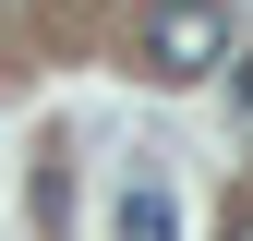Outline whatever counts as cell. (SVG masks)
Listing matches in <instances>:
<instances>
[{"label": "cell", "mask_w": 253, "mask_h": 241, "mask_svg": "<svg viewBox=\"0 0 253 241\" xmlns=\"http://www.w3.org/2000/svg\"><path fill=\"white\" fill-rule=\"evenodd\" d=\"M145 73H169V84L229 73V0H157L145 12Z\"/></svg>", "instance_id": "1"}, {"label": "cell", "mask_w": 253, "mask_h": 241, "mask_svg": "<svg viewBox=\"0 0 253 241\" xmlns=\"http://www.w3.org/2000/svg\"><path fill=\"white\" fill-rule=\"evenodd\" d=\"M121 241H181V229H169V193H157V181H133V193H121Z\"/></svg>", "instance_id": "2"}, {"label": "cell", "mask_w": 253, "mask_h": 241, "mask_svg": "<svg viewBox=\"0 0 253 241\" xmlns=\"http://www.w3.org/2000/svg\"><path fill=\"white\" fill-rule=\"evenodd\" d=\"M217 241H253V205H229V229H217Z\"/></svg>", "instance_id": "3"}, {"label": "cell", "mask_w": 253, "mask_h": 241, "mask_svg": "<svg viewBox=\"0 0 253 241\" xmlns=\"http://www.w3.org/2000/svg\"><path fill=\"white\" fill-rule=\"evenodd\" d=\"M229 84H241V109H253V60H229Z\"/></svg>", "instance_id": "4"}]
</instances>
